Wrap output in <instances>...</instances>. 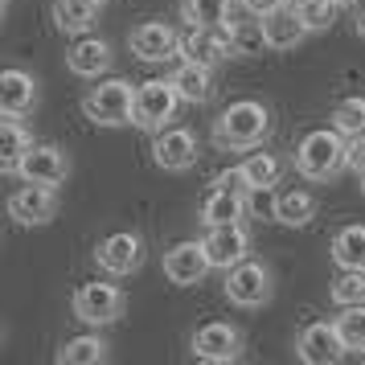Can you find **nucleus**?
<instances>
[{
	"instance_id": "nucleus-1",
	"label": "nucleus",
	"mask_w": 365,
	"mask_h": 365,
	"mask_svg": "<svg viewBox=\"0 0 365 365\" xmlns=\"http://www.w3.org/2000/svg\"><path fill=\"white\" fill-rule=\"evenodd\" d=\"M210 135H214V148H222V152L263 148V140L271 135V111L259 99H234L230 107L217 111Z\"/></svg>"
},
{
	"instance_id": "nucleus-2",
	"label": "nucleus",
	"mask_w": 365,
	"mask_h": 365,
	"mask_svg": "<svg viewBox=\"0 0 365 365\" xmlns=\"http://www.w3.org/2000/svg\"><path fill=\"white\" fill-rule=\"evenodd\" d=\"M292 165L304 181H336L349 168V135L336 132V128H316L296 144Z\"/></svg>"
},
{
	"instance_id": "nucleus-3",
	"label": "nucleus",
	"mask_w": 365,
	"mask_h": 365,
	"mask_svg": "<svg viewBox=\"0 0 365 365\" xmlns=\"http://www.w3.org/2000/svg\"><path fill=\"white\" fill-rule=\"evenodd\" d=\"M83 115L95 128H128L135 123V86L128 78H103L83 95Z\"/></svg>"
},
{
	"instance_id": "nucleus-4",
	"label": "nucleus",
	"mask_w": 365,
	"mask_h": 365,
	"mask_svg": "<svg viewBox=\"0 0 365 365\" xmlns=\"http://www.w3.org/2000/svg\"><path fill=\"white\" fill-rule=\"evenodd\" d=\"M181 91H177V83L173 78H148V83L135 86V123L132 128H140V132H165V128H173V119H177V111H181Z\"/></svg>"
},
{
	"instance_id": "nucleus-5",
	"label": "nucleus",
	"mask_w": 365,
	"mask_h": 365,
	"mask_svg": "<svg viewBox=\"0 0 365 365\" xmlns=\"http://www.w3.org/2000/svg\"><path fill=\"white\" fill-rule=\"evenodd\" d=\"M222 292H226V299H230L234 308L255 312V308L271 304V296H275V275H271V267L259 263V259H242L238 267L226 271Z\"/></svg>"
},
{
	"instance_id": "nucleus-6",
	"label": "nucleus",
	"mask_w": 365,
	"mask_h": 365,
	"mask_svg": "<svg viewBox=\"0 0 365 365\" xmlns=\"http://www.w3.org/2000/svg\"><path fill=\"white\" fill-rule=\"evenodd\" d=\"M123 308H128L123 287H115V283H103V279L83 283V287L74 292V299H70V312H74V320H83V324H91V329L115 324L119 316H123Z\"/></svg>"
},
{
	"instance_id": "nucleus-7",
	"label": "nucleus",
	"mask_w": 365,
	"mask_h": 365,
	"mask_svg": "<svg viewBox=\"0 0 365 365\" xmlns=\"http://www.w3.org/2000/svg\"><path fill=\"white\" fill-rule=\"evenodd\" d=\"M189 349L197 361H210V365H230L242 357V329L230 324V320H210L201 324L193 336H189Z\"/></svg>"
},
{
	"instance_id": "nucleus-8",
	"label": "nucleus",
	"mask_w": 365,
	"mask_h": 365,
	"mask_svg": "<svg viewBox=\"0 0 365 365\" xmlns=\"http://www.w3.org/2000/svg\"><path fill=\"white\" fill-rule=\"evenodd\" d=\"M181 58L201 62V66H210V70H217L222 62H230V58H238L234 53L230 25H189V34L181 37Z\"/></svg>"
},
{
	"instance_id": "nucleus-9",
	"label": "nucleus",
	"mask_w": 365,
	"mask_h": 365,
	"mask_svg": "<svg viewBox=\"0 0 365 365\" xmlns=\"http://www.w3.org/2000/svg\"><path fill=\"white\" fill-rule=\"evenodd\" d=\"M144 238L135 230H119V234H107L99 247H95V263L99 271H107L111 279H128L144 267Z\"/></svg>"
},
{
	"instance_id": "nucleus-10",
	"label": "nucleus",
	"mask_w": 365,
	"mask_h": 365,
	"mask_svg": "<svg viewBox=\"0 0 365 365\" xmlns=\"http://www.w3.org/2000/svg\"><path fill=\"white\" fill-rule=\"evenodd\" d=\"M197 156H201V144L189 128L173 123V128L152 135V165L165 168V173H189V168L197 165Z\"/></svg>"
},
{
	"instance_id": "nucleus-11",
	"label": "nucleus",
	"mask_w": 365,
	"mask_h": 365,
	"mask_svg": "<svg viewBox=\"0 0 365 365\" xmlns=\"http://www.w3.org/2000/svg\"><path fill=\"white\" fill-rule=\"evenodd\" d=\"M349 349L336 332V320H312L308 329L296 336V357L304 365H336Z\"/></svg>"
},
{
	"instance_id": "nucleus-12",
	"label": "nucleus",
	"mask_w": 365,
	"mask_h": 365,
	"mask_svg": "<svg viewBox=\"0 0 365 365\" xmlns=\"http://www.w3.org/2000/svg\"><path fill=\"white\" fill-rule=\"evenodd\" d=\"M128 46L140 62H168L181 53V34L168 25V21H140L132 34H128Z\"/></svg>"
},
{
	"instance_id": "nucleus-13",
	"label": "nucleus",
	"mask_w": 365,
	"mask_h": 365,
	"mask_svg": "<svg viewBox=\"0 0 365 365\" xmlns=\"http://www.w3.org/2000/svg\"><path fill=\"white\" fill-rule=\"evenodd\" d=\"M9 217L17 222V226H46L58 217V189L53 185H34L25 181L9 197Z\"/></svg>"
},
{
	"instance_id": "nucleus-14",
	"label": "nucleus",
	"mask_w": 365,
	"mask_h": 365,
	"mask_svg": "<svg viewBox=\"0 0 365 365\" xmlns=\"http://www.w3.org/2000/svg\"><path fill=\"white\" fill-rule=\"evenodd\" d=\"M210 271H214V263H210L205 242H177L165 250V275L177 287H197V283H205Z\"/></svg>"
},
{
	"instance_id": "nucleus-15",
	"label": "nucleus",
	"mask_w": 365,
	"mask_h": 365,
	"mask_svg": "<svg viewBox=\"0 0 365 365\" xmlns=\"http://www.w3.org/2000/svg\"><path fill=\"white\" fill-rule=\"evenodd\" d=\"M205 250H210V263L214 271H230L242 259H250V230L242 222H230V226H210L205 230Z\"/></svg>"
},
{
	"instance_id": "nucleus-16",
	"label": "nucleus",
	"mask_w": 365,
	"mask_h": 365,
	"mask_svg": "<svg viewBox=\"0 0 365 365\" xmlns=\"http://www.w3.org/2000/svg\"><path fill=\"white\" fill-rule=\"evenodd\" d=\"M21 181H34V185H58L70 177V156L66 148H58V144H34V148L25 152V160L17 168Z\"/></svg>"
},
{
	"instance_id": "nucleus-17",
	"label": "nucleus",
	"mask_w": 365,
	"mask_h": 365,
	"mask_svg": "<svg viewBox=\"0 0 365 365\" xmlns=\"http://www.w3.org/2000/svg\"><path fill=\"white\" fill-rule=\"evenodd\" d=\"M115 66V53H111V41H103L95 34H83L74 46L66 50V70L78 74V78H99Z\"/></svg>"
},
{
	"instance_id": "nucleus-18",
	"label": "nucleus",
	"mask_w": 365,
	"mask_h": 365,
	"mask_svg": "<svg viewBox=\"0 0 365 365\" xmlns=\"http://www.w3.org/2000/svg\"><path fill=\"white\" fill-rule=\"evenodd\" d=\"M37 107V78L29 70H4L0 74V111L4 115H29Z\"/></svg>"
},
{
	"instance_id": "nucleus-19",
	"label": "nucleus",
	"mask_w": 365,
	"mask_h": 365,
	"mask_svg": "<svg viewBox=\"0 0 365 365\" xmlns=\"http://www.w3.org/2000/svg\"><path fill=\"white\" fill-rule=\"evenodd\" d=\"M99 0H53L50 17H53V29L58 34H70V37H83L99 25Z\"/></svg>"
},
{
	"instance_id": "nucleus-20",
	"label": "nucleus",
	"mask_w": 365,
	"mask_h": 365,
	"mask_svg": "<svg viewBox=\"0 0 365 365\" xmlns=\"http://www.w3.org/2000/svg\"><path fill=\"white\" fill-rule=\"evenodd\" d=\"M263 25H267V46H271L275 53L296 50L299 41L308 37V25L299 21L296 4H283V9H275L271 17H263Z\"/></svg>"
},
{
	"instance_id": "nucleus-21",
	"label": "nucleus",
	"mask_w": 365,
	"mask_h": 365,
	"mask_svg": "<svg viewBox=\"0 0 365 365\" xmlns=\"http://www.w3.org/2000/svg\"><path fill=\"white\" fill-rule=\"evenodd\" d=\"M168 78L177 83L181 99L193 103V107H205V103L214 99V70L201 66V62H189V58H181V62H177V70H173Z\"/></svg>"
},
{
	"instance_id": "nucleus-22",
	"label": "nucleus",
	"mask_w": 365,
	"mask_h": 365,
	"mask_svg": "<svg viewBox=\"0 0 365 365\" xmlns=\"http://www.w3.org/2000/svg\"><path fill=\"white\" fill-rule=\"evenodd\" d=\"M247 217V193H230V189H210V197L201 201L197 222L210 230V226H230V222H242Z\"/></svg>"
},
{
	"instance_id": "nucleus-23",
	"label": "nucleus",
	"mask_w": 365,
	"mask_h": 365,
	"mask_svg": "<svg viewBox=\"0 0 365 365\" xmlns=\"http://www.w3.org/2000/svg\"><path fill=\"white\" fill-rule=\"evenodd\" d=\"M29 148H34V132L21 123V115L0 119V168L9 177H17V168H21V160H25Z\"/></svg>"
},
{
	"instance_id": "nucleus-24",
	"label": "nucleus",
	"mask_w": 365,
	"mask_h": 365,
	"mask_svg": "<svg viewBox=\"0 0 365 365\" xmlns=\"http://www.w3.org/2000/svg\"><path fill=\"white\" fill-rule=\"evenodd\" d=\"M107 357H111V345H107L103 336H95V332L70 336V341H62L58 353H53L58 365H103Z\"/></svg>"
},
{
	"instance_id": "nucleus-25",
	"label": "nucleus",
	"mask_w": 365,
	"mask_h": 365,
	"mask_svg": "<svg viewBox=\"0 0 365 365\" xmlns=\"http://www.w3.org/2000/svg\"><path fill=\"white\" fill-rule=\"evenodd\" d=\"M332 263L341 267V271H365V226L361 222H349V226H341V230L332 234Z\"/></svg>"
},
{
	"instance_id": "nucleus-26",
	"label": "nucleus",
	"mask_w": 365,
	"mask_h": 365,
	"mask_svg": "<svg viewBox=\"0 0 365 365\" xmlns=\"http://www.w3.org/2000/svg\"><path fill=\"white\" fill-rule=\"evenodd\" d=\"M230 37H234V53L238 58H259V53L271 50L267 46V25L255 13H250V21H230Z\"/></svg>"
},
{
	"instance_id": "nucleus-27",
	"label": "nucleus",
	"mask_w": 365,
	"mask_h": 365,
	"mask_svg": "<svg viewBox=\"0 0 365 365\" xmlns=\"http://www.w3.org/2000/svg\"><path fill=\"white\" fill-rule=\"evenodd\" d=\"M234 0H181L185 25H230Z\"/></svg>"
},
{
	"instance_id": "nucleus-28",
	"label": "nucleus",
	"mask_w": 365,
	"mask_h": 365,
	"mask_svg": "<svg viewBox=\"0 0 365 365\" xmlns=\"http://www.w3.org/2000/svg\"><path fill=\"white\" fill-rule=\"evenodd\" d=\"M316 217V193H308V189H287V193H279V214H275V222H283V226H308Z\"/></svg>"
},
{
	"instance_id": "nucleus-29",
	"label": "nucleus",
	"mask_w": 365,
	"mask_h": 365,
	"mask_svg": "<svg viewBox=\"0 0 365 365\" xmlns=\"http://www.w3.org/2000/svg\"><path fill=\"white\" fill-rule=\"evenodd\" d=\"M242 168H247L250 185H279L283 173H287V160H283L279 152H250L247 160H242Z\"/></svg>"
},
{
	"instance_id": "nucleus-30",
	"label": "nucleus",
	"mask_w": 365,
	"mask_h": 365,
	"mask_svg": "<svg viewBox=\"0 0 365 365\" xmlns=\"http://www.w3.org/2000/svg\"><path fill=\"white\" fill-rule=\"evenodd\" d=\"M332 320H336V332H341L349 353H365V304H349Z\"/></svg>"
},
{
	"instance_id": "nucleus-31",
	"label": "nucleus",
	"mask_w": 365,
	"mask_h": 365,
	"mask_svg": "<svg viewBox=\"0 0 365 365\" xmlns=\"http://www.w3.org/2000/svg\"><path fill=\"white\" fill-rule=\"evenodd\" d=\"M296 13L308 25V34H329L332 25H336L341 4L336 0H296Z\"/></svg>"
},
{
	"instance_id": "nucleus-32",
	"label": "nucleus",
	"mask_w": 365,
	"mask_h": 365,
	"mask_svg": "<svg viewBox=\"0 0 365 365\" xmlns=\"http://www.w3.org/2000/svg\"><path fill=\"white\" fill-rule=\"evenodd\" d=\"M329 299L336 308H349V304H365V271H341L329 287Z\"/></svg>"
},
{
	"instance_id": "nucleus-33",
	"label": "nucleus",
	"mask_w": 365,
	"mask_h": 365,
	"mask_svg": "<svg viewBox=\"0 0 365 365\" xmlns=\"http://www.w3.org/2000/svg\"><path fill=\"white\" fill-rule=\"evenodd\" d=\"M332 128L345 135H361L365 132V99L361 95H349L332 107Z\"/></svg>"
},
{
	"instance_id": "nucleus-34",
	"label": "nucleus",
	"mask_w": 365,
	"mask_h": 365,
	"mask_svg": "<svg viewBox=\"0 0 365 365\" xmlns=\"http://www.w3.org/2000/svg\"><path fill=\"white\" fill-rule=\"evenodd\" d=\"M275 214H279V189L275 185H250L247 189V217L275 222Z\"/></svg>"
},
{
	"instance_id": "nucleus-35",
	"label": "nucleus",
	"mask_w": 365,
	"mask_h": 365,
	"mask_svg": "<svg viewBox=\"0 0 365 365\" xmlns=\"http://www.w3.org/2000/svg\"><path fill=\"white\" fill-rule=\"evenodd\" d=\"M214 189H230V193H247V189H250V177H247V168H242V165H234V168H226V173H217V177H214Z\"/></svg>"
},
{
	"instance_id": "nucleus-36",
	"label": "nucleus",
	"mask_w": 365,
	"mask_h": 365,
	"mask_svg": "<svg viewBox=\"0 0 365 365\" xmlns=\"http://www.w3.org/2000/svg\"><path fill=\"white\" fill-rule=\"evenodd\" d=\"M349 168L361 177L365 173V132L361 135H349Z\"/></svg>"
},
{
	"instance_id": "nucleus-37",
	"label": "nucleus",
	"mask_w": 365,
	"mask_h": 365,
	"mask_svg": "<svg viewBox=\"0 0 365 365\" xmlns=\"http://www.w3.org/2000/svg\"><path fill=\"white\" fill-rule=\"evenodd\" d=\"M283 4H292V0H242V9L255 13V17H271L275 9H283Z\"/></svg>"
},
{
	"instance_id": "nucleus-38",
	"label": "nucleus",
	"mask_w": 365,
	"mask_h": 365,
	"mask_svg": "<svg viewBox=\"0 0 365 365\" xmlns=\"http://www.w3.org/2000/svg\"><path fill=\"white\" fill-rule=\"evenodd\" d=\"M357 37H361V41H365V4H361V9H357Z\"/></svg>"
},
{
	"instance_id": "nucleus-39",
	"label": "nucleus",
	"mask_w": 365,
	"mask_h": 365,
	"mask_svg": "<svg viewBox=\"0 0 365 365\" xmlns=\"http://www.w3.org/2000/svg\"><path fill=\"white\" fill-rule=\"evenodd\" d=\"M361 197H365V173H361Z\"/></svg>"
},
{
	"instance_id": "nucleus-40",
	"label": "nucleus",
	"mask_w": 365,
	"mask_h": 365,
	"mask_svg": "<svg viewBox=\"0 0 365 365\" xmlns=\"http://www.w3.org/2000/svg\"><path fill=\"white\" fill-rule=\"evenodd\" d=\"M336 4H341V9H345V4H353V0H336Z\"/></svg>"
},
{
	"instance_id": "nucleus-41",
	"label": "nucleus",
	"mask_w": 365,
	"mask_h": 365,
	"mask_svg": "<svg viewBox=\"0 0 365 365\" xmlns=\"http://www.w3.org/2000/svg\"><path fill=\"white\" fill-rule=\"evenodd\" d=\"M99 4H111V0H99Z\"/></svg>"
},
{
	"instance_id": "nucleus-42",
	"label": "nucleus",
	"mask_w": 365,
	"mask_h": 365,
	"mask_svg": "<svg viewBox=\"0 0 365 365\" xmlns=\"http://www.w3.org/2000/svg\"><path fill=\"white\" fill-rule=\"evenodd\" d=\"M4 4H9V0H4Z\"/></svg>"
}]
</instances>
